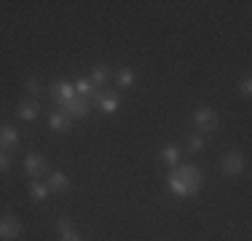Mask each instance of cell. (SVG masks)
<instances>
[{
  "mask_svg": "<svg viewBox=\"0 0 252 241\" xmlns=\"http://www.w3.org/2000/svg\"><path fill=\"white\" fill-rule=\"evenodd\" d=\"M169 188L172 193L177 196H190L201 188V169L193 166V164H185V166H177L175 172L169 174Z\"/></svg>",
  "mask_w": 252,
  "mask_h": 241,
  "instance_id": "1",
  "label": "cell"
},
{
  "mask_svg": "<svg viewBox=\"0 0 252 241\" xmlns=\"http://www.w3.org/2000/svg\"><path fill=\"white\" fill-rule=\"evenodd\" d=\"M193 118H196V129H199L201 134H209V131H215L220 126V118L212 107H199Z\"/></svg>",
  "mask_w": 252,
  "mask_h": 241,
  "instance_id": "2",
  "label": "cell"
},
{
  "mask_svg": "<svg viewBox=\"0 0 252 241\" xmlns=\"http://www.w3.org/2000/svg\"><path fill=\"white\" fill-rule=\"evenodd\" d=\"M22 236V222L14 214H3L0 217V239L3 241H14Z\"/></svg>",
  "mask_w": 252,
  "mask_h": 241,
  "instance_id": "3",
  "label": "cell"
},
{
  "mask_svg": "<svg viewBox=\"0 0 252 241\" xmlns=\"http://www.w3.org/2000/svg\"><path fill=\"white\" fill-rule=\"evenodd\" d=\"M25 172H27V177H43V174L49 172V161L40 153H30L27 161H25Z\"/></svg>",
  "mask_w": 252,
  "mask_h": 241,
  "instance_id": "4",
  "label": "cell"
},
{
  "mask_svg": "<svg viewBox=\"0 0 252 241\" xmlns=\"http://www.w3.org/2000/svg\"><path fill=\"white\" fill-rule=\"evenodd\" d=\"M223 172L228 177H239V174L244 172V155L236 153V150H231V153L223 155Z\"/></svg>",
  "mask_w": 252,
  "mask_h": 241,
  "instance_id": "5",
  "label": "cell"
},
{
  "mask_svg": "<svg viewBox=\"0 0 252 241\" xmlns=\"http://www.w3.org/2000/svg\"><path fill=\"white\" fill-rule=\"evenodd\" d=\"M51 96H54V102H57L59 107H64V105H67V102L75 96V86H70L67 81H57V83L51 86Z\"/></svg>",
  "mask_w": 252,
  "mask_h": 241,
  "instance_id": "6",
  "label": "cell"
},
{
  "mask_svg": "<svg viewBox=\"0 0 252 241\" xmlns=\"http://www.w3.org/2000/svg\"><path fill=\"white\" fill-rule=\"evenodd\" d=\"M62 113H64V116H70V118H86L89 116V99H83V96L75 94L73 99L62 107Z\"/></svg>",
  "mask_w": 252,
  "mask_h": 241,
  "instance_id": "7",
  "label": "cell"
},
{
  "mask_svg": "<svg viewBox=\"0 0 252 241\" xmlns=\"http://www.w3.org/2000/svg\"><path fill=\"white\" fill-rule=\"evenodd\" d=\"M75 94H78V96H83V99L97 102V105H99V99H102V91H99L97 86H94L92 81H86V78H81V81L75 83Z\"/></svg>",
  "mask_w": 252,
  "mask_h": 241,
  "instance_id": "8",
  "label": "cell"
},
{
  "mask_svg": "<svg viewBox=\"0 0 252 241\" xmlns=\"http://www.w3.org/2000/svg\"><path fill=\"white\" fill-rule=\"evenodd\" d=\"M19 145V131L14 126H0V150H14Z\"/></svg>",
  "mask_w": 252,
  "mask_h": 241,
  "instance_id": "9",
  "label": "cell"
},
{
  "mask_svg": "<svg viewBox=\"0 0 252 241\" xmlns=\"http://www.w3.org/2000/svg\"><path fill=\"white\" fill-rule=\"evenodd\" d=\"M49 123H51V129H54V131H64V134H67V131L73 129V118L64 116L62 110H59V113H51V116H49Z\"/></svg>",
  "mask_w": 252,
  "mask_h": 241,
  "instance_id": "10",
  "label": "cell"
},
{
  "mask_svg": "<svg viewBox=\"0 0 252 241\" xmlns=\"http://www.w3.org/2000/svg\"><path fill=\"white\" fill-rule=\"evenodd\" d=\"M89 81L94 83V86L99 89V91H105V86H107V81H110V70L105 67V64H97V67L92 70V78Z\"/></svg>",
  "mask_w": 252,
  "mask_h": 241,
  "instance_id": "11",
  "label": "cell"
},
{
  "mask_svg": "<svg viewBox=\"0 0 252 241\" xmlns=\"http://www.w3.org/2000/svg\"><path fill=\"white\" fill-rule=\"evenodd\" d=\"M70 188V180H67V174H62V172H54L51 177H49V190L51 193H64Z\"/></svg>",
  "mask_w": 252,
  "mask_h": 241,
  "instance_id": "12",
  "label": "cell"
},
{
  "mask_svg": "<svg viewBox=\"0 0 252 241\" xmlns=\"http://www.w3.org/2000/svg\"><path fill=\"white\" fill-rule=\"evenodd\" d=\"M38 113H40V105L35 99L22 102V105H19V118H25V120H35V118H38Z\"/></svg>",
  "mask_w": 252,
  "mask_h": 241,
  "instance_id": "13",
  "label": "cell"
},
{
  "mask_svg": "<svg viewBox=\"0 0 252 241\" xmlns=\"http://www.w3.org/2000/svg\"><path fill=\"white\" fill-rule=\"evenodd\" d=\"M49 185H43V182H38V180H35L32 185H30V196L35 198V201H46V198H49Z\"/></svg>",
  "mask_w": 252,
  "mask_h": 241,
  "instance_id": "14",
  "label": "cell"
},
{
  "mask_svg": "<svg viewBox=\"0 0 252 241\" xmlns=\"http://www.w3.org/2000/svg\"><path fill=\"white\" fill-rule=\"evenodd\" d=\"M116 83L121 89H129L131 83H134V70H131V67H121V70H118V75H116Z\"/></svg>",
  "mask_w": 252,
  "mask_h": 241,
  "instance_id": "15",
  "label": "cell"
},
{
  "mask_svg": "<svg viewBox=\"0 0 252 241\" xmlns=\"http://www.w3.org/2000/svg\"><path fill=\"white\" fill-rule=\"evenodd\" d=\"M161 158H164V164L177 166V164H180V150L175 148V145H166V148L161 150Z\"/></svg>",
  "mask_w": 252,
  "mask_h": 241,
  "instance_id": "16",
  "label": "cell"
},
{
  "mask_svg": "<svg viewBox=\"0 0 252 241\" xmlns=\"http://www.w3.org/2000/svg\"><path fill=\"white\" fill-rule=\"evenodd\" d=\"M99 107H102V113H116L118 110V99H116V94H102V99H99Z\"/></svg>",
  "mask_w": 252,
  "mask_h": 241,
  "instance_id": "17",
  "label": "cell"
},
{
  "mask_svg": "<svg viewBox=\"0 0 252 241\" xmlns=\"http://www.w3.org/2000/svg\"><path fill=\"white\" fill-rule=\"evenodd\" d=\"M204 150V140L201 137H190L188 140V153H201Z\"/></svg>",
  "mask_w": 252,
  "mask_h": 241,
  "instance_id": "18",
  "label": "cell"
},
{
  "mask_svg": "<svg viewBox=\"0 0 252 241\" xmlns=\"http://www.w3.org/2000/svg\"><path fill=\"white\" fill-rule=\"evenodd\" d=\"M25 89H27V91H30V94H32V96H38V94H40V89H43V83H40V81H38V78H30V81H27V86H25Z\"/></svg>",
  "mask_w": 252,
  "mask_h": 241,
  "instance_id": "19",
  "label": "cell"
},
{
  "mask_svg": "<svg viewBox=\"0 0 252 241\" xmlns=\"http://www.w3.org/2000/svg\"><path fill=\"white\" fill-rule=\"evenodd\" d=\"M57 231H59V236H64V233H70V231H73V222H70L67 217H59V222H57Z\"/></svg>",
  "mask_w": 252,
  "mask_h": 241,
  "instance_id": "20",
  "label": "cell"
},
{
  "mask_svg": "<svg viewBox=\"0 0 252 241\" xmlns=\"http://www.w3.org/2000/svg\"><path fill=\"white\" fill-rule=\"evenodd\" d=\"M239 89H242V94H244V96H250V94H252V81H250V78H244Z\"/></svg>",
  "mask_w": 252,
  "mask_h": 241,
  "instance_id": "21",
  "label": "cell"
},
{
  "mask_svg": "<svg viewBox=\"0 0 252 241\" xmlns=\"http://www.w3.org/2000/svg\"><path fill=\"white\" fill-rule=\"evenodd\" d=\"M8 164H11V158L3 153V150H0V172H5V169H8Z\"/></svg>",
  "mask_w": 252,
  "mask_h": 241,
  "instance_id": "22",
  "label": "cell"
},
{
  "mask_svg": "<svg viewBox=\"0 0 252 241\" xmlns=\"http://www.w3.org/2000/svg\"><path fill=\"white\" fill-rule=\"evenodd\" d=\"M62 241H83V239L78 236L75 231H70V233H64V236H62Z\"/></svg>",
  "mask_w": 252,
  "mask_h": 241,
  "instance_id": "23",
  "label": "cell"
}]
</instances>
